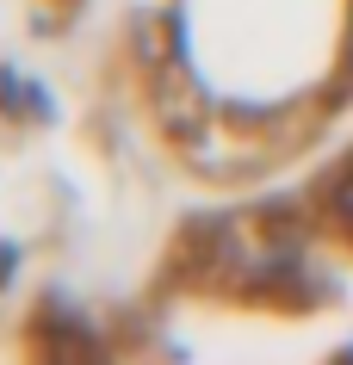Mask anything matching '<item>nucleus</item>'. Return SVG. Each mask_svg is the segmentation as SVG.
<instances>
[{"label":"nucleus","instance_id":"obj_1","mask_svg":"<svg viewBox=\"0 0 353 365\" xmlns=\"http://www.w3.org/2000/svg\"><path fill=\"white\" fill-rule=\"evenodd\" d=\"M155 130L205 180H255L353 106V0H137Z\"/></svg>","mask_w":353,"mask_h":365}]
</instances>
